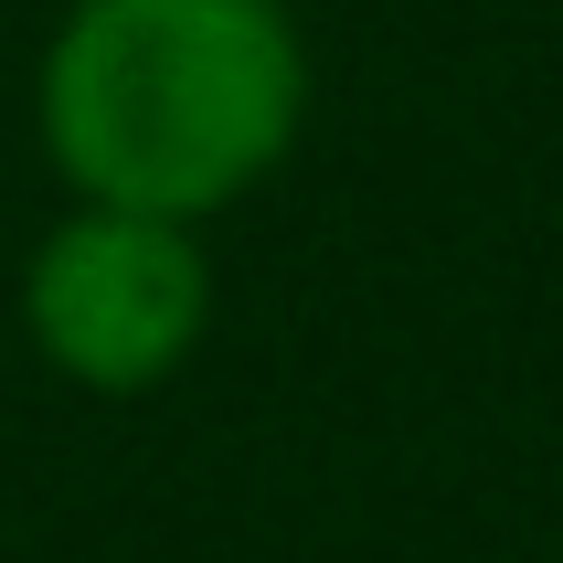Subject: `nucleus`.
I'll return each instance as SVG.
<instances>
[{
	"label": "nucleus",
	"mask_w": 563,
	"mask_h": 563,
	"mask_svg": "<svg viewBox=\"0 0 563 563\" xmlns=\"http://www.w3.org/2000/svg\"><path fill=\"white\" fill-rule=\"evenodd\" d=\"M32 128L75 202L202 234L287 170L309 128V32L287 0H64Z\"/></svg>",
	"instance_id": "obj_1"
},
{
	"label": "nucleus",
	"mask_w": 563,
	"mask_h": 563,
	"mask_svg": "<svg viewBox=\"0 0 563 563\" xmlns=\"http://www.w3.org/2000/svg\"><path fill=\"white\" fill-rule=\"evenodd\" d=\"M22 330L75 394L139 405L213 330V255L181 223L75 202L22 266Z\"/></svg>",
	"instance_id": "obj_2"
}]
</instances>
